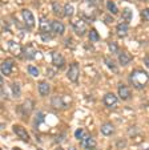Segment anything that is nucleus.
I'll return each mask as SVG.
<instances>
[{"label":"nucleus","mask_w":149,"mask_h":150,"mask_svg":"<svg viewBox=\"0 0 149 150\" xmlns=\"http://www.w3.org/2000/svg\"><path fill=\"white\" fill-rule=\"evenodd\" d=\"M129 81L136 89H144L145 85L148 84V81H149V76L146 74L145 71L135 69L129 76Z\"/></svg>","instance_id":"1"},{"label":"nucleus","mask_w":149,"mask_h":150,"mask_svg":"<svg viewBox=\"0 0 149 150\" xmlns=\"http://www.w3.org/2000/svg\"><path fill=\"white\" fill-rule=\"evenodd\" d=\"M72 28L75 31V33H77L79 36H83L87 32V23L83 19H76L72 21Z\"/></svg>","instance_id":"2"},{"label":"nucleus","mask_w":149,"mask_h":150,"mask_svg":"<svg viewBox=\"0 0 149 150\" xmlns=\"http://www.w3.org/2000/svg\"><path fill=\"white\" fill-rule=\"evenodd\" d=\"M80 142H81V146H83V149L84 150H95L96 146H97L96 139L93 138L91 134H85Z\"/></svg>","instance_id":"3"},{"label":"nucleus","mask_w":149,"mask_h":150,"mask_svg":"<svg viewBox=\"0 0 149 150\" xmlns=\"http://www.w3.org/2000/svg\"><path fill=\"white\" fill-rule=\"evenodd\" d=\"M79 74H80V69H79V64L77 62H72L69 67V69H68V79L71 80L72 82H77V80H79Z\"/></svg>","instance_id":"4"},{"label":"nucleus","mask_w":149,"mask_h":150,"mask_svg":"<svg viewBox=\"0 0 149 150\" xmlns=\"http://www.w3.org/2000/svg\"><path fill=\"white\" fill-rule=\"evenodd\" d=\"M21 16H23V21H24V24H26L29 29L34 28L35 27V16H34V13H32L29 9H23Z\"/></svg>","instance_id":"5"},{"label":"nucleus","mask_w":149,"mask_h":150,"mask_svg":"<svg viewBox=\"0 0 149 150\" xmlns=\"http://www.w3.org/2000/svg\"><path fill=\"white\" fill-rule=\"evenodd\" d=\"M103 102H104V105L108 109H115L116 106H117L118 98H117V96H115L113 93H107L104 96V98H103Z\"/></svg>","instance_id":"6"},{"label":"nucleus","mask_w":149,"mask_h":150,"mask_svg":"<svg viewBox=\"0 0 149 150\" xmlns=\"http://www.w3.org/2000/svg\"><path fill=\"white\" fill-rule=\"evenodd\" d=\"M8 51L11 52L12 56H15V57H20L21 53L24 52L23 48H21V45H20L17 41H14V40L8 41Z\"/></svg>","instance_id":"7"},{"label":"nucleus","mask_w":149,"mask_h":150,"mask_svg":"<svg viewBox=\"0 0 149 150\" xmlns=\"http://www.w3.org/2000/svg\"><path fill=\"white\" fill-rule=\"evenodd\" d=\"M117 93H118V97H120L123 101H127V100H129L130 96H132V93H130V89L128 88L127 85H123V84L118 85Z\"/></svg>","instance_id":"8"},{"label":"nucleus","mask_w":149,"mask_h":150,"mask_svg":"<svg viewBox=\"0 0 149 150\" xmlns=\"http://www.w3.org/2000/svg\"><path fill=\"white\" fill-rule=\"evenodd\" d=\"M14 65H15V62L12 59L4 60L3 64H1V73H3L4 76H9V74L12 73V71H14Z\"/></svg>","instance_id":"9"},{"label":"nucleus","mask_w":149,"mask_h":150,"mask_svg":"<svg viewBox=\"0 0 149 150\" xmlns=\"http://www.w3.org/2000/svg\"><path fill=\"white\" fill-rule=\"evenodd\" d=\"M39 28L41 33H49V32H52V21H49L45 17H41L39 21Z\"/></svg>","instance_id":"10"},{"label":"nucleus","mask_w":149,"mask_h":150,"mask_svg":"<svg viewBox=\"0 0 149 150\" xmlns=\"http://www.w3.org/2000/svg\"><path fill=\"white\" fill-rule=\"evenodd\" d=\"M14 132L20 139H23V141H26V142L29 141V134L27 133L26 129L21 127L20 125H14Z\"/></svg>","instance_id":"11"},{"label":"nucleus","mask_w":149,"mask_h":150,"mask_svg":"<svg viewBox=\"0 0 149 150\" xmlns=\"http://www.w3.org/2000/svg\"><path fill=\"white\" fill-rule=\"evenodd\" d=\"M129 32V24L127 21H124V23H120L117 27H116V33H117L118 37H125Z\"/></svg>","instance_id":"12"},{"label":"nucleus","mask_w":149,"mask_h":150,"mask_svg":"<svg viewBox=\"0 0 149 150\" xmlns=\"http://www.w3.org/2000/svg\"><path fill=\"white\" fill-rule=\"evenodd\" d=\"M100 130L107 137L113 136V134H115V125L111 124V122H104V124L101 125V127H100Z\"/></svg>","instance_id":"13"},{"label":"nucleus","mask_w":149,"mask_h":150,"mask_svg":"<svg viewBox=\"0 0 149 150\" xmlns=\"http://www.w3.org/2000/svg\"><path fill=\"white\" fill-rule=\"evenodd\" d=\"M65 32V25L59 21V20H53L52 21V33L55 35H63Z\"/></svg>","instance_id":"14"},{"label":"nucleus","mask_w":149,"mask_h":150,"mask_svg":"<svg viewBox=\"0 0 149 150\" xmlns=\"http://www.w3.org/2000/svg\"><path fill=\"white\" fill-rule=\"evenodd\" d=\"M64 57L59 53V52H52V64L53 67H57V68H61L64 65Z\"/></svg>","instance_id":"15"},{"label":"nucleus","mask_w":149,"mask_h":150,"mask_svg":"<svg viewBox=\"0 0 149 150\" xmlns=\"http://www.w3.org/2000/svg\"><path fill=\"white\" fill-rule=\"evenodd\" d=\"M132 60H133L132 54H129L128 52H121V53L118 54V62H120V65H123V67H127Z\"/></svg>","instance_id":"16"},{"label":"nucleus","mask_w":149,"mask_h":150,"mask_svg":"<svg viewBox=\"0 0 149 150\" xmlns=\"http://www.w3.org/2000/svg\"><path fill=\"white\" fill-rule=\"evenodd\" d=\"M51 104H52V106H53V108H56V109H64V108H67V104L64 102V98H63V97H60V96L52 97Z\"/></svg>","instance_id":"17"},{"label":"nucleus","mask_w":149,"mask_h":150,"mask_svg":"<svg viewBox=\"0 0 149 150\" xmlns=\"http://www.w3.org/2000/svg\"><path fill=\"white\" fill-rule=\"evenodd\" d=\"M37 88H39V93H40V96H43V97L48 96V94H49V92H51V86H49V84H48V82H45V81L39 82Z\"/></svg>","instance_id":"18"},{"label":"nucleus","mask_w":149,"mask_h":150,"mask_svg":"<svg viewBox=\"0 0 149 150\" xmlns=\"http://www.w3.org/2000/svg\"><path fill=\"white\" fill-rule=\"evenodd\" d=\"M35 56H36V49L34 48V45H27L26 48H24V57L28 60H32L35 59Z\"/></svg>","instance_id":"19"},{"label":"nucleus","mask_w":149,"mask_h":150,"mask_svg":"<svg viewBox=\"0 0 149 150\" xmlns=\"http://www.w3.org/2000/svg\"><path fill=\"white\" fill-rule=\"evenodd\" d=\"M11 92H12V96L14 97H20V94H21V88H20V85L17 84V82H14V84H11Z\"/></svg>","instance_id":"20"},{"label":"nucleus","mask_w":149,"mask_h":150,"mask_svg":"<svg viewBox=\"0 0 149 150\" xmlns=\"http://www.w3.org/2000/svg\"><path fill=\"white\" fill-rule=\"evenodd\" d=\"M63 13H64V16L67 17H71L73 13H75V8H73L72 4H65L64 7H63Z\"/></svg>","instance_id":"21"},{"label":"nucleus","mask_w":149,"mask_h":150,"mask_svg":"<svg viewBox=\"0 0 149 150\" xmlns=\"http://www.w3.org/2000/svg\"><path fill=\"white\" fill-rule=\"evenodd\" d=\"M107 9L111 12L112 15H117L118 13V8H117V6H116L113 1H107Z\"/></svg>","instance_id":"22"},{"label":"nucleus","mask_w":149,"mask_h":150,"mask_svg":"<svg viewBox=\"0 0 149 150\" xmlns=\"http://www.w3.org/2000/svg\"><path fill=\"white\" fill-rule=\"evenodd\" d=\"M27 71H28V73L31 74L32 77H37V76H40V72H39V69H37V67L28 65V68H27Z\"/></svg>","instance_id":"23"},{"label":"nucleus","mask_w":149,"mask_h":150,"mask_svg":"<svg viewBox=\"0 0 149 150\" xmlns=\"http://www.w3.org/2000/svg\"><path fill=\"white\" fill-rule=\"evenodd\" d=\"M123 19L127 21V23H129L130 20H132V11H130L129 8H125L123 11Z\"/></svg>","instance_id":"24"},{"label":"nucleus","mask_w":149,"mask_h":150,"mask_svg":"<svg viewBox=\"0 0 149 150\" xmlns=\"http://www.w3.org/2000/svg\"><path fill=\"white\" fill-rule=\"evenodd\" d=\"M89 40L91 41H98V40H100V35L97 33V31H96V29H91L89 31Z\"/></svg>","instance_id":"25"},{"label":"nucleus","mask_w":149,"mask_h":150,"mask_svg":"<svg viewBox=\"0 0 149 150\" xmlns=\"http://www.w3.org/2000/svg\"><path fill=\"white\" fill-rule=\"evenodd\" d=\"M105 64H107L108 68H111L113 72H117V65H116V62L113 61L112 59H105Z\"/></svg>","instance_id":"26"},{"label":"nucleus","mask_w":149,"mask_h":150,"mask_svg":"<svg viewBox=\"0 0 149 150\" xmlns=\"http://www.w3.org/2000/svg\"><path fill=\"white\" fill-rule=\"evenodd\" d=\"M108 48H109L111 53H117L118 54V52H120V48H118V45L116 44V42H109V44H108Z\"/></svg>","instance_id":"27"},{"label":"nucleus","mask_w":149,"mask_h":150,"mask_svg":"<svg viewBox=\"0 0 149 150\" xmlns=\"http://www.w3.org/2000/svg\"><path fill=\"white\" fill-rule=\"evenodd\" d=\"M63 9L60 8V6L57 3H55L53 4V13H56V15H59V16H64V13H63Z\"/></svg>","instance_id":"28"},{"label":"nucleus","mask_w":149,"mask_h":150,"mask_svg":"<svg viewBox=\"0 0 149 150\" xmlns=\"http://www.w3.org/2000/svg\"><path fill=\"white\" fill-rule=\"evenodd\" d=\"M84 136L85 134H84V130H83V129H77V130L75 132V137H76V139H80V141H81Z\"/></svg>","instance_id":"29"},{"label":"nucleus","mask_w":149,"mask_h":150,"mask_svg":"<svg viewBox=\"0 0 149 150\" xmlns=\"http://www.w3.org/2000/svg\"><path fill=\"white\" fill-rule=\"evenodd\" d=\"M141 16H143V19L145 20V21H149V8L143 9V12H141Z\"/></svg>","instance_id":"30"},{"label":"nucleus","mask_w":149,"mask_h":150,"mask_svg":"<svg viewBox=\"0 0 149 150\" xmlns=\"http://www.w3.org/2000/svg\"><path fill=\"white\" fill-rule=\"evenodd\" d=\"M112 17H105V23H112Z\"/></svg>","instance_id":"31"},{"label":"nucleus","mask_w":149,"mask_h":150,"mask_svg":"<svg viewBox=\"0 0 149 150\" xmlns=\"http://www.w3.org/2000/svg\"><path fill=\"white\" fill-rule=\"evenodd\" d=\"M88 1H89V3H92V4H93V3H96V0H88Z\"/></svg>","instance_id":"32"},{"label":"nucleus","mask_w":149,"mask_h":150,"mask_svg":"<svg viewBox=\"0 0 149 150\" xmlns=\"http://www.w3.org/2000/svg\"><path fill=\"white\" fill-rule=\"evenodd\" d=\"M57 150H64V149H57Z\"/></svg>","instance_id":"33"},{"label":"nucleus","mask_w":149,"mask_h":150,"mask_svg":"<svg viewBox=\"0 0 149 150\" xmlns=\"http://www.w3.org/2000/svg\"><path fill=\"white\" fill-rule=\"evenodd\" d=\"M37 150H43V149H37Z\"/></svg>","instance_id":"34"}]
</instances>
